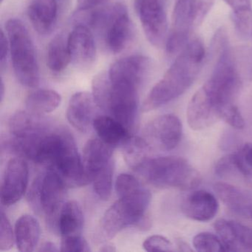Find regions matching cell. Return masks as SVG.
I'll list each match as a JSON object with an SVG mask.
<instances>
[{
    "label": "cell",
    "instance_id": "34",
    "mask_svg": "<svg viewBox=\"0 0 252 252\" xmlns=\"http://www.w3.org/2000/svg\"><path fill=\"white\" fill-rule=\"evenodd\" d=\"M14 241H16L15 233L14 234L9 220L2 212L0 223V250H10L14 246Z\"/></svg>",
    "mask_w": 252,
    "mask_h": 252
},
{
    "label": "cell",
    "instance_id": "42",
    "mask_svg": "<svg viewBox=\"0 0 252 252\" xmlns=\"http://www.w3.org/2000/svg\"><path fill=\"white\" fill-rule=\"evenodd\" d=\"M59 251H60V249H58L57 245L50 241L42 243L38 249V252H57Z\"/></svg>",
    "mask_w": 252,
    "mask_h": 252
},
{
    "label": "cell",
    "instance_id": "6",
    "mask_svg": "<svg viewBox=\"0 0 252 252\" xmlns=\"http://www.w3.org/2000/svg\"><path fill=\"white\" fill-rule=\"evenodd\" d=\"M215 0H176L172 14V30L166 39L169 55L179 54L189 42L193 29L201 24Z\"/></svg>",
    "mask_w": 252,
    "mask_h": 252
},
{
    "label": "cell",
    "instance_id": "40",
    "mask_svg": "<svg viewBox=\"0 0 252 252\" xmlns=\"http://www.w3.org/2000/svg\"><path fill=\"white\" fill-rule=\"evenodd\" d=\"M107 1L108 0H78V9L79 11L94 9L104 5Z\"/></svg>",
    "mask_w": 252,
    "mask_h": 252
},
{
    "label": "cell",
    "instance_id": "1",
    "mask_svg": "<svg viewBox=\"0 0 252 252\" xmlns=\"http://www.w3.org/2000/svg\"><path fill=\"white\" fill-rule=\"evenodd\" d=\"M204 59L201 41L194 39L189 42L163 78L152 88L144 100L143 110H156L183 95L198 76Z\"/></svg>",
    "mask_w": 252,
    "mask_h": 252
},
{
    "label": "cell",
    "instance_id": "15",
    "mask_svg": "<svg viewBox=\"0 0 252 252\" xmlns=\"http://www.w3.org/2000/svg\"><path fill=\"white\" fill-rule=\"evenodd\" d=\"M214 228L225 252L252 250V227L238 221L218 219Z\"/></svg>",
    "mask_w": 252,
    "mask_h": 252
},
{
    "label": "cell",
    "instance_id": "12",
    "mask_svg": "<svg viewBox=\"0 0 252 252\" xmlns=\"http://www.w3.org/2000/svg\"><path fill=\"white\" fill-rule=\"evenodd\" d=\"M215 174L225 180L241 181L252 188V143L243 144L237 153L221 158Z\"/></svg>",
    "mask_w": 252,
    "mask_h": 252
},
{
    "label": "cell",
    "instance_id": "19",
    "mask_svg": "<svg viewBox=\"0 0 252 252\" xmlns=\"http://www.w3.org/2000/svg\"><path fill=\"white\" fill-rule=\"evenodd\" d=\"M113 148L99 138L90 139L83 150L84 167L85 172L92 181L95 175L114 165L113 159Z\"/></svg>",
    "mask_w": 252,
    "mask_h": 252
},
{
    "label": "cell",
    "instance_id": "46",
    "mask_svg": "<svg viewBox=\"0 0 252 252\" xmlns=\"http://www.w3.org/2000/svg\"><path fill=\"white\" fill-rule=\"evenodd\" d=\"M4 95H5V85H4L3 80L1 81V102L3 100Z\"/></svg>",
    "mask_w": 252,
    "mask_h": 252
},
{
    "label": "cell",
    "instance_id": "23",
    "mask_svg": "<svg viewBox=\"0 0 252 252\" xmlns=\"http://www.w3.org/2000/svg\"><path fill=\"white\" fill-rule=\"evenodd\" d=\"M218 197L222 200L228 210L234 215L246 218L249 205L252 203V196L238 187L227 183H217L214 186Z\"/></svg>",
    "mask_w": 252,
    "mask_h": 252
},
{
    "label": "cell",
    "instance_id": "3",
    "mask_svg": "<svg viewBox=\"0 0 252 252\" xmlns=\"http://www.w3.org/2000/svg\"><path fill=\"white\" fill-rule=\"evenodd\" d=\"M155 187L191 190L201 183L202 178L184 158L163 156L150 158L138 172Z\"/></svg>",
    "mask_w": 252,
    "mask_h": 252
},
{
    "label": "cell",
    "instance_id": "21",
    "mask_svg": "<svg viewBox=\"0 0 252 252\" xmlns=\"http://www.w3.org/2000/svg\"><path fill=\"white\" fill-rule=\"evenodd\" d=\"M135 225V218L119 199L103 215L98 226V238L111 240L124 228Z\"/></svg>",
    "mask_w": 252,
    "mask_h": 252
},
{
    "label": "cell",
    "instance_id": "44",
    "mask_svg": "<svg viewBox=\"0 0 252 252\" xmlns=\"http://www.w3.org/2000/svg\"><path fill=\"white\" fill-rule=\"evenodd\" d=\"M54 1L58 4L62 13L64 11L66 7L68 5L69 2H70V0H54Z\"/></svg>",
    "mask_w": 252,
    "mask_h": 252
},
{
    "label": "cell",
    "instance_id": "17",
    "mask_svg": "<svg viewBox=\"0 0 252 252\" xmlns=\"http://www.w3.org/2000/svg\"><path fill=\"white\" fill-rule=\"evenodd\" d=\"M97 107L92 94L79 92L70 98L67 110L69 123L82 133H87L94 126L95 107Z\"/></svg>",
    "mask_w": 252,
    "mask_h": 252
},
{
    "label": "cell",
    "instance_id": "14",
    "mask_svg": "<svg viewBox=\"0 0 252 252\" xmlns=\"http://www.w3.org/2000/svg\"><path fill=\"white\" fill-rule=\"evenodd\" d=\"M68 48L71 63L81 69L91 67L96 57V47L92 32L88 26L78 23L68 37Z\"/></svg>",
    "mask_w": 252,
    "mask_h": 252
},
{
    "label": "cell",
    "instance_id": "37",
    "mask_svg": "<svg viewBox=\"0 0 252 252\" xmlns=\"http://www.w3.org/2000/svg\"><path fill=\"white\" fill-rule=\"evenodd\" d=\"M143 247L147 252H171L173 251V244L170 240L162 235H153L146 239Z\"/></svg>",
    "mask_w": 252,
    "mask_h": 252
},
{
    "label": "cell",
    "instance_id": "43",
    "mask_svg": "<svg viewBox=\"0 0 252 252\" xmlns=\"http://www.w3.org/2000/svg\"><path fill=\"white\" fill-rule=\"evenodd\" d=\"M99 252H116V246L110 243H107L104 246L100 248Z\"/></svg>",
    "mask_w": 252,
    "mask_h": 252
},
{
    "label": "cell",
    "instance_id": "48",
    "mask_svg": "<svg viewBox=\"0 0 252 252\" xmlns=\"http://www.w3.org/2000/svg\"><path fill=\"white\" fill-rule=\"evenodd\" d=\"M0 1H1V2H3L4 0H0Z\"/></svg>",
    "mask_w": 252,
    "mask_h": 252
},
{
    "label": "cell",
    "instance_id": "8",
    "mask_svg": "<svg viewBox=\"0 0 252 252\" xmlns=\"http://www.w3.org/2000/svg\"><path fill=\"white\" fill-rule=\"evenodd\" d=\"M52 168L63 177L67 186L83 187L91 183L85 172L74 138L64 128Z\"/></svg>",
    "mask_w": 252,
    "mask_h": 252
},
{
    "label": "cell",
    "instance_id": "35",
    "mask_svg": "<svg viewBox=\"0 0 252 252\" xmlns=\"http://www.w3.org/2000/svg\"><path fill=\"white\" fill-rule=\"evenodd\" d=\"M63 252H89L91 248L82 235L62 237L61 249Z\"/></svg>",
    "mask_w": 252,
    "mask_h": 252
},
{
    "label": "cell",
    "instance_id": "26",
    "mask_svg": "<svg viewBox=\"0 0 252 252\" xmlns=\"http://www.w3.org/2000/svg\"><path fill=\"white\" fill-rule=\"evenodd\" d=\"M83 212L80 205L74 200L63 205L58 220V231L62 237L82 235L83 230Z\"/></svg>",
    "mask_w": 252,
    "mask_h": 252
},
{
    "label": "cell",
    "instance_id": "33",
    "mask_svg": "<svg viewBox=\"0 0 252 252\" xmlns=\"http://www.w3.org/2000/svg\"><path fill=\"white\" fill-rule=\"evenodd\" d=\"M193 246L197 252H225V248L218 236L209 232L196 234L193 238Z\"/></svg>",
    "mask_w": 252,
    "mask_h": 252
},
{
    "label": "cell",
    "instance_id": "36",
    "mask_svg": "<svg viewBox=\"0 0 252 252\" xmlns=\"http://www.w3.org/2000/svg\"><path fill=\"white\" fill-rule=\"evenodd\" d=\"M141 187L136 178L129 174H121L116 181V191L119 197H123Z\"/></svg>",
    "mask_w": 252,
    "mask_h": 252
},
{
    "label": "cell",
    "instance_id": "29",
    "mask_svg": "<svg viewBox=\"0 0 252 252\" xmlns=\"http://www.w3.org/2000/svg\"><path fill=\"white\" fill-rule=\"evenodd\" d=\"M62 102V97L54 90L34 91L26 98V109L36 114L45 115L54 111Z\"/></svg>",
    "mask_w": 252,
    "mask_h": 252
},
{
    "label": "cell",
    "instance_id": "41",
    "mask_svg": "<svg viewBox=\"0 0 252 252\" xmlns=\"http://www.w3.org/2000/svg\"><path fill=\"white\" fill-rule=\"evenodd\" d=\"M222 1L232 9V12L252 8L251 0H222Z\"/></svg>",
    "mask_w": 252,
    "mask_h": 252
},
{
    "label": "cell",
    "instance_id": "39",
    "mask_svg": "<svg viewBox=\"0 0 252 252\" xmlns=\"http://www.w3.org/2000/svg\"><path fill=\"white\" fill-rule=\"evenodd\" d=\"M0 63H1V67L3 68L4 65L6 63L7 59H8V53H10L9 42H8V37H7L3 31H1V36H0Z\"/></svg>",
    "mask_w": 252,
    "mask_h": 252
},
{
    "label": "cell",
    "instance_id": "24",
    "mask_svg": "<svg viewBox=\"0 0 252 252\" xmlns=\"http://www.w3.org/2000/svg\"><path fill=\"white\" fill-rule=\"evenodd\" d=\"M93 127L101 141L113 147L123 145L131 136L130 132L125 126L110 116L95 118Z\"/></svg>",
    "mask_w": 252,
    "mask_h": 252
},
{
    "label": "cell",
    "instance_id": "13",
    "mask_svg": "<svg viewBox=\"0 0 252 252\" xmlns=\"http://www.w3.org/2000/svg\"><path fill=\"white\" fill-rule=\"evenodd\" d=\"M29 166L24 159L14 158L7 165L1 184V203L10 206L15 204L26 193L29 184Z\"/></svg>",
    "mask_w": 252,
    "mask_h": 252
},
{
    "label": "cell",
    "instance_id": "32",
    "mask_svg": "<svg viewBox=\"0 0 252 252\" xmlns=\"http://www.w3.org/2000/svg\"><path fill=\"white\" fill-rule=\"evenodd\" d=\"M113 173L114 165H112L95 175L91 181L94 185V191L101 200H107L111 195Z\"/></svg>",
    "mask_w": 252,
    "mask_h": 252
},
{
    "label": "cell",
    "instance_id": "28",
    "mask_svg": "<svg viewBox=\"0 0 252 252\" xmlns=\"http://www.w3.org/2000/svg\"><path fill=\"white\" fill-rule=\"evenodd\" d=\"M71 63L67 38L59 34L54 38L48 45L47 52V65L56 73L64 71L69 63Z\"/></svg>",
    "mask_w": 252,
    "mask_h": 252
},
{
    "label": "cell",
    "instance_id": "18",
    "mask_svg": "<svg viewBox=\"0 0 252 252\" xmlns=\"http://www.w3.org/2000/svg\"><path fill=\"white\" fill-rule=\"evenodd\" d=\"M219 209L215 196L206 190L193 191L183 200L181 210L187 218L199 222H207L215 218Z\"/></svg>",
    "mask_w": 252,
    "mask_h": 252
},
{
    "label": "cell",
    "instance_id": "25",
    "mask_svg": "<svg viewBox=\"0 0 252 252\" xmlns=\"http://www.w3.org/2000/svg\"><path fill=\"white\" fill-rule=\"evenodd\" d=\"M15 240L20 252H33L40 237V226L36 218L29 215L20 217L15 224Z\"/></svg>",
    "mask_w": 252,
    "mask_h": 252
},
{
    "label": "cell",
    "instance_id": "4",
    "mask_svg": "<svg viewBox=\"0 0 252 252\" xmlns=\"http://www.w3.org/2000/svg\"><path fill=\"white\" fill-rule=\"evenodd\" d=\"M9 42L13 69L17 80L23 86L36 88L40 81L36 48L24 23L11 19L5 26Z\"/></svg>",
    "mask_w": 252,
    "mask_h": 252
},
{
    "label": "cell",
    "instance_id": "30",
    "mask_svg": "<svg viewBox=\"0 0 252 252\" xmlns=\"http://www.w3.org/2000/svg\"><path fill=\"white\" fill-rule=\"evenodd\" d=\"M92 95L98 108L107 111L110 93V80L108 73H100L92 82Z\"/></svg>",
    "mask_w": 252,
    "mask_h": 252
},
{
    "label": "cell",
    "instance_id": "5",
    "mask_svg": "<svg viewBox=\"0 0 252 252\" xmlns=\"http://www.w3.org/2000/svg\"><path fill=\"white\" fill-rule=\"evenodd\" d=\"M82 17V24L99 31L104 36L107 48L113 54L122 52L127 46L132 35V25L127 8L122 3H116L106 8L88 10Z\"/></svg>",
    "mask_w": 252,
    "mask_h": 252
},
{
    "label": "cell",
    "instance_id": "38",
    "mask_svg": "<svg viewBox=\"0 0 252 252\" xmlns=\"http://www.w3.org/2000/svg\"><path fill=\"white\" fill-rule=\"evenodd\" d=\"M42 175H38L35 178L27 193V200L29 206H31L32 210L38 215L42 214L40 191Z\"/></svg>",
    "mask_w": 252,
    "mask_h": 252
},
{
    "label": "cell",
    "instance_id": "9",
    "mask_svg": "<svg viewBox=\"0 0 252 252\" xmlns=\"http://www.w3.org/2000/svg\"><path fill=\"white\" fill-rule=\"evenodd\" d=\"M135 9L150 43L157 48L166 43L167 0H135Z\"/></svg>",
    "mask_w": 252,
    "mask_h": 252
},
{
    "label": "cell",
    "instance_id": "16",
    "mask_svg": "<svg viewBox=\"0 0 252 252\" xmlns=\"http://www.w3.org/2000/svg\"><path fill=\"white\" fill-rule=\"evenodd\" d=\"M8 127L12 136L26 141L40 138L51 130L49 122L43 115L29 110L14 113L10 118Z\"/></svg>",
    "mask_w": 252,
    "mask_h": 252
},
{
    "label": "cell",
    "instance_id": "2",
    "mask_svg": "<svg viewBox=\"0 0 252 252\" xmlns=\"http://www.w3.org/2000/svg\"><path fill=\"white\" fill-rule=\"evenodd\" d=\"M225 36L223 32H220L219 57L210 77L202 87L220 120L228 109L235 106L242 87L241 79Z\"/></svg>",
    "mask_w": 252,
    "mask_h": 252
},
{
    "label": "cell",
    "instance_id": "20",
    "mask_svg": "<svg viewBox=\"0 0 252 252\" xmlns=\"http://www.w3.org/2000/svg\"><path fill=\"white\" fill-rule=\"evenodd\" d=\"M187 119L189 126L194 130L206 129L220 120L203 88L191 97L187 107Z\"/></svg>",
    "mask_w": 252,
    "mask_h": 252
},
{
    "label": "cell",
    "instance_id": "31",
    "mask_svg": "<svg viewBox=\"0 0 252 252\" xmlns=\"http://www.w3.org/2000/svg\"><path fill=\"white\" fill-rule=\"evenodd\" d=\"M231 20L234 30L240 39L247 40L252 37V8L232 12Z\"/></svg>",
    "mask_w": 252,
    "mask_h": 252
},
{
    "label": "cell",
    "instance_id": "45",
    "mask_svg": "<svg viewBox=\"0 0 252 252\" xmlns=\"http://www.w3.org/2000/svg\"><path fill=\"white\" fill-rule=\"evenodd\" d=\"M246 218H249V219H251L252 220V203L249 205V208H248Z\"/></svg>",
    "mask_w": 252,
    "mask_h": 252
},
{
    "label": "cell",
    "instance_id": "22",
    "mask_svg": "<svg viewBox=\"0 0 252 252\" xmlns=\"http://www.w3.org/2000/svg\"><path fill=\"white\" fill-rule=\"evenodd\" d=\"M61 13L54 0H32L28 9L32 26L42 36L50 34L54 31Z\"/></svg>",
    "mask_w": 252,
    "mask_h": 252
},
{
    "label": "cell",
    "instance_id": "10",
    "mask_svg": "<svg viewBox=\"0 0 252 252\" xmlns=\"http://www.w3.org/2000/svg\"><path fill=\"white\" fill-rule=\"evenodd\" d=\"M67 184L56 170L51 169L42 175L41 204L42 214L53 231H58V220L63 205L65 203Z\"/></svg>",
    "mask_w": 252,
    "mask_h": 252
},
{
    "label": "cell",
    "instance_id": "27",
    "mask_svg": "<svg viewBox=\"0 0 252 252\" xmlns=\"http://www.w3.org/2000/svg\"><path fill=\"white\" fill-rule=\"evenodd\" d=\"M123 156L129 168L136 171L141 170L146 162L150 158L152 147L145 138L130 136L122 145Z\"/></svg>",
    "mask_w": 252,
    "mask_h": 252
},
{
    "label": "cell",
    "instance_id": "7",
    "mask_svg": "<svg viewBox=\"0 0 252 252\" xmlns=\"http://www.w3.org/2000/svg\"><path fill=\"white\" fill-rule=\"evenodd\" d=\"M109 78L110 93L107 113L130 132L137 122L141 84L126 78Z\"/></svg>",
    "mask_w": 252,
    "mask_h": 252
},
{
    "label": "cell",
    "instance_id": "47",
    "mask_svg": "<svg viewBox=\"0 0 252 252\" xmlns=\"http://www.w3.org/2000/svg\"><path fill=\"white\" fill-rule=\"evenodd\" d=\"M250 77H251V79H252V70H251V72H250Z\"/></svg>",
    "mask_w": 252,
    "mask_h": 252
},
{
    "label": "cell",
    "instance_id": "11",
    "mask_svg": "<svg viewBox=\"0 0 252 252\" xmlns=\"http://www.w3.org/2000/svg\"><path fill=\"white\" fill-rule=\"evenodd\" d=\"M182 131V123L178 116L162 115L153 119L146 126L145 139L152 147L170 151L179 144Z\"/></svg>",
    "mask_w": 252,
    "mask_h": 252
}]
</instances>
